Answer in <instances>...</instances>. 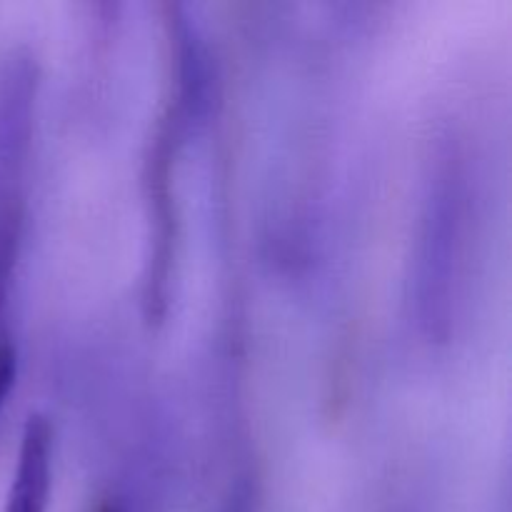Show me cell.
<instances>
[{
    "label": "cell",
    "instance_id": "1",
    "mask_svg": "<svg viewBox=\"0 0 512 512\" xmlns=\"http://www.w3.org/2000/svg\"><path fill=\"white\" fill-rule=\"evenodd\" d=\"M470 200L468 160L448 135L430 158L415 243V318L430 340H445L453 325L468 253Z\"/></svg>",
    "mask_w": 512,
    "mask_h": 512
},
{
    "label": "cell",
    "instance_id": "2",
    "mask_svg": "<svg viewBox=\"0 0 512 512\" xmlns=\"http://www.w3.org/2000/svg\"><path fill=\"white\" fill-rule=\"evenodd\" d=\"M35 98L38 63L30 50H10L0 60V335H10L5 320L23 245Z\"/></svg>",
    "mask_w": 512,
    "mask_h": 512
},
{
    "label": "cell",
    "instance_id": "3",
    "mask_svg": "<svg viewBox=\"0 0 512 512\" xmlns=\"http://www.w3.org/2000/svg\"><path fill=\"white\" fill-rule=\"evenodd\" d=\"M55 430L48 415L30 413L20 433L18 458L5 495V512H48L53 490Z\"/></svg>",
    "mask_w": 512,
    "mask_h": 512
},
{
    "label": "cell",
    "instance_id": "4",
    "mask_svg": "<svg viewBox=\"0 0 512 512\" xmlns=\"http://www.w3.org/2000/svg\"><path fill=\"white\" fill-rule=\"evenodd\" d=\"M260 508V485L255 463L248 458L238 460L220 490L218 505L213 512H258Z\"/></svg>",
    "mask_w": 512,
    "mask_h": 512
},
{
    "label": "cell",
    "instance_id": "5",
    "mask_svg": "<svg viewBox=\"0 0 512 512\" xmlns=\"http://www.w3.org/2000/svg\"><path fill=\"white\" fill-rule=\"evenodd\" d=\"M15 375H18V353L10 335H0V408L13 390Z\"/></svg>",
    "mask_w": 512,
    "mask_h": 512
}]
</instances>
